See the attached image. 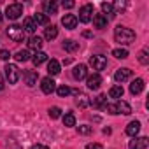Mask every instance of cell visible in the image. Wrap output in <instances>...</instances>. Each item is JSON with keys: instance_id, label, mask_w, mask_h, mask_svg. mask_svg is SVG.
Segmentation results:
<instances>
[{"instance_id": "6da1fadb", "label": "cell", "mask_w": 149, "mask_h": 149, "mask_svg": "<svg viewBox=\"0 0 149 149\" xmlns=\"http://www.w3.org/2000/svg\"><path fill=\"white\" fill-rule=\"evenodd\" d=\"M114 40L121 46H130L133 40H135V32L132 28H126V26H116L114 28Z\"/></svg>"}, {"instance_id": "7a4b0ae2", "label": "cell", "mask_w": 149, "mask_h": 149, "mask_svg": "<svg viewBox=\"0 0 149 149\" xmlns=\"http://www.w3.org/2000/svg\"><path fill=\"white\" fill-rule=\"evenodd\" d=\"M104 109H105L109 114H125V116L132 114V107H130V104L125 102V100H118L116 104H105Z\"/></svg>"}, {"instance_id": "3957f363", "label": "cell", "mask_w": 149, "mask_h": 149, "mask_svg": "<svg viewBox=\"0 0 149 149\" xmlns=\"http://www.w3.org/2000/svg\"><path fill=\"white\" fill-rule=\"evenodd\" d=\"M25 32H23V28L19 26V25H11L9 28H7V37L11 39V40H14V42H23L25 40Z\"/></svg>"}, {"instance_id": "277c9868", "label": "cell", "mask_w": 149, "mask_h": 149, "mask_svg": "<svg viewBox=\"0 0 149 149\" xmlns=\"http://www.w3.org/2000/svg\"><path fill=\"white\" fill-rule=\"evenodd\" d=\"M6 77H7V81H9V84H16L18 81H19V77H21V74H19V68L16 67V65H6Z\"/></svg>"}, {"instance_id": "5b68a950", "label": "cell", "mask_w": 149, "mask_h": 149, "mask_svg": "<svg viewBox=\"0 0 149 149\" xmlns=\"http://www.w3.org/2000/svg\"><path fill=\"white\" fill-rule=\"evenodd\" d=\"M93 13H95L93 6H91V4H84V6L79 9V19H77V21H81V23H90V21L93 19Z\"/></svg>"}, {"instance_id": "8992f818", "label": "cell", "mask_w": 149, "mask_h": 149, "mask_svg": "<svg viewBox=\"0 0 149 149\" xmlns=\"http://www.w3.org/2000/svg\"><path fill=\"white\" fill-rule=\"evenodd\" d=\"M23 14V6L21 4H9L7 6V9H6V18H9V19H18L19 16Z\"/></svg>"}, {"instance_id": "52a82bcc", "label": "cell", "mask_w": 149, "mask_h": 149, "mask_svg": "<svg viewBox=\"0 0 149 149\" xmlns=\"http://www.w3.org/2000/svg\"><path fill=\"white\" fill-rule=\"evenodd\" d=\"M90 65L93 67V70H104L107 67V58L104 54H93L90 58Z\"/></svg>"}, {"instance_id": "ba28073f", "label": "cell", "mask_w": 149, "mask_h": 149, "mask_svg": "<svg viewBox=\"0 0 149 149\" xmlns=\"http://www.w3.org/2000/svg\"><path fill=\"white\" fill-rule=\"evenodd\" d=\"M40 90H42V93L51 95L53 91H56V83H54L51 77H44V79L40 81Z\"/></svg>"}, {"instance_id": "9c48e42d", "label": "cell", "mask_w": 149, "mask_h": 149, "mask_svg": "<svg viewBox=\"0 0 149 149\" xmlns=\"http://www.w3.org/2000/svg\"><path fill=\"white\" fill-rule=\"evenodd\" d=\"M23 79H25V84H26V86L33 88V86L37 84V79H39V72H37V70H26V72L23 74Z\"/></svg>"}, {"instance_id": "30bf717a", "label": "cell", "mask_w": 149, "mask_h": 149, "mask_svg": "<svg viewBox=\"0 0 149 149\" xmlns=\"http://www.w3.org/2000/svg\"><path fill=\"white\" fill-rule=\"evenodd\" d=\"M132 76H133V72H132L130 68H118L116 74H114V79H116V83H125V81H128Z\"/></svg>"}, {"instance_id": "8fae6325", "label": "cell", "mask_w": 149, "mask_h": 149, "mask_svg": "<svg viewBox=\"0 0 149 149\" xmlns=\"http://www.w3.org/2000/svg\"><path fill=\"white\" fill-rule=\"evenodd\" d=\"M147 144H149L147 137H133V140H130L128 147L130 149H146Z\"/></svg>"}, {"instance_id": "7c38bea8", "label": "cell", "mask_w": 149, "mask_h": 149, "mask_svg": "<svg viewBox=\"0 0 149 149\" xmlns=\"http://www.w3.org/2000/svg\"><path fill=\"white\" fill-rule=\"evenodd\" d=\"M61 25L67 28V30H74L77 26V16H74V14H65L61 18Z\"/></svg>"}, {"instance_id": "4fadbf2b", "label": "cell", "mask_w": 149, "mask_h": 149, "mask_svg": "<svg viewBox=\"0 0 149 149\" xmlns=\"http://www.w3.org/2000/svg\"><path fill=\"white\" fill-rule=\"evenodd\" d=\"M72 76H74V79L83 81L88 76V67L86 65H76V67H74V70H72Z\"/></svg>"}, {"instance_id": "5bb4252c", "label": "cell", "mask_w": 149, "mask_h": 149, "mask_svg": "<svg viewBox=\"0 0 149 149\" xmlns=\"http://www.w3.org/2000/svg\"><path fill=\"white\" fill-rule=\"evenodd\" d=\"M86 84L90 90H98L100 84H102V77H100V74H93V76H90L86 79Z\"/></svg>"}, {"instance_id": "9a60e30c", "label": "cell", "mask_w": 149, "mask_h": 149, "mask_svg": "<svg viewBox=\"0 0 149 149\" xmlns=\"http://www.w3.org/2000/svg\"><path fill=\"white\" fill-rule=\"evenodd\" d=\"M142 90H144V79L137 77L135 81H132V84H130V93L132 95H139V93H142Z\"/></svg>"}, {"instance_id": "2e32d148", "label": "cell", "mask_w": 149, "mask_h": 149, "mask_svg": "<svg viewBox=\"0 0 149 149\" xmlns=\"http://www.w3.org/2000/svg\"><path fill=\"white\" fill-rule=\"evenodd\" d=\"M42 9H44V14H56L58 11V4L54 2V0H46V2L42 4Z\"/></svg>"}, {"instance_id": "e0dca14e", "label": "cell", "mask_w": 149, "mask_h": 149, "mask_svg": "<svg viewBox=\"0 0 149 149\" xmlns=\"http://www.w3.org/2000/svg\"><path fill=\"white\" fill-rule=\"evenodd\" d=\"M107 23H109V19H107L104 14H95V16H93V25H95V28L102 30V28L107 26Z\"/></svg>"}, {"instance_id": "ac0fdd59", "label": "cell", "mask_w": 149, "mask_h": 149, "mask_svg": "<svg viewBox=\"0 0 149 149\" xmlns=\"http://www.w3.org/2000/svg\"><path fill=\"white\" fill-rule=\"evenodd\" d=\"M21 28H23V32H25V33H33V32L37 30V25H35V21H33L32 18H25V19H23V26H21Z\"/></svg>"}, {"instance_id": "d6986e66", "label": "cell", "mask_w": 149, "mask_h": 149, "mask_svg": "<svg viewBox=\"0 0 149 149\" xmlns=\"http://www.w3.org/2000/svg\"><path fill=\"white\" fill-rule=\"evenodd\" d=\"M102 11H104V16L107 18V19H112V18H116V11H114V7H112V4H107V2H104L102 4Z\"/></svg>"}, {"instance_id": "ffe728a7", "label": "cell", "mask_w": 149, "mask_h": 149, "mask_svg": "<svg viewBox=\"0 0 149 149\" xmlns=\"http://www.w3.org/2000/svg\"><path fill=\"white\" fill-rule=\"evenodd\" d=\"M28 47H30V49H35V53L40 51V47H42V39H40L39 35L30 37V40H28Z\"/></svg>"}, {"instance_id": "44dd1931", "label": "cell", "mask_w": 149, "mask_h": 149, "mask_svg": "<svg viewBox=\"0 0 149 149\" xmlns=\"http://www.w3.org/2000/svg\"><path fill=\"white\" fill-rule=\"evenodd\" d=\"M105 104H107V97H105V95H98L97 98H93V100L90 102V105H93L95 109H104Z\"/></svg>"}, {"instance_id": "7402d4cb", "label": "cell", "mask_w": 149, "mask_h": 149, "mask_svg": "<svg viewBox=\"0 0 149 149\" xmlns=\"http://www.w3.org/2000/svg\"><path fill=\"white\" fill-rule=\"evenodd\" d=\"M139 132H140V123L139 121H132L126 126V135H130V137H137Z\"/></svg>"}, {"instance_id": "603a6c76", "label": "cell", "mask_w": 149, "mask_h": 149, "mask_svg": "<svg viewBox=\"0 0 149 149\" xmlns=\"http://www.w3.org/2000/svg\"><path fill=\"white\" fill-rule=\"evenodd\" d=\"M47 72H49V77L51 76H58L60 74V61L58 60H51L47 63Z\"/></svg>"}, {"instance_id": "cb8c5ba5", "label": "cell", "mask_w": 149, "mask_h": 149, "mask_svg": "<svg viewBox=\"0 0 149 149\" xmlns=\"http://www.w3.org/2000/svg\"><path fill=\"white\" fill-rule=\"evenodd\" d=\"M63 49H65L67 53H76V51L79 49V42L68 39V40H65V42H63Z\"/></svg>"}, {"instance_id": "d4e9b609", "label": "cell", "mask_w": 149, "mask_h": 149, "mask_svg": "<svg viewBox=\"0 0 149 149\" xmlns=\"http://www.w3.org/2000/svg\"><path fill=\"white\" fill-rule=\"evenodd\" d=\"M47 60V54L44 53V51H37L33 56H32V61H33V65L35 67H39V65H42L44 61Z\"/></svg>"}, {"instance_id": "484cf974", "label": "cell", "mask_w": 149, "mask_h": 149, "mask_svg": "<svg viewBox=\"0 0 149 149\" xmlns=\"http://www.w3.org/2000/svg\"><path fill=\"white\" fill-rule=\"evenodd\" d=\"M44 37H46L47 40H53V39H56V37H58V28H56L54 25H51V26L44 28Z\"/></svg>"}, {"instance_id": "4316f807", "label": "cell", "mask_w": 149, "mask_h": 149, "mask_svg": "<svg viewBox=\"0 0 149 149\" xmlns=\"http://www.w3.org/2000/svg\"><path fill=\"white\" fill-rule=\"evenodd\" d=\"M32 19L35 21V25H47V21H49V18H47L44 13H37Z\"/></svg>"}, {"instance_id": "83f0119b", "label": "cell", "mask_w": 149, "mask_h": 149, "mask_svg": "<svg viewBox=\"0 0 149 149\" xmlns=\"http://www.w3.org/2000/svg\"><path fill=\"white\" fill-rule=\"evenodd\" d=\"M123 93H125V91H123L121 86H112V88L109 90V97H111V98H121Z\"/></svg>"}, {"instance_id": "f1b7e54d", "label": "cell", "mask_w": 149, "mask_h": 149, "mask_svg": "<svg viewBox=\"0 0 149 149\" xmlns=\"http://www.w3.org/2000/svg\"><path fill=\"white\" fill-rule=\"evenodd\" d=\"M76 104H77L81 109H84V107L90 105V100H88V97H86L84 93H77V100H76Z\"/></svg>"}, {"instance_id": "f546056e", "label": "cell", "mask_w": 149, "mask_h": 149, "mask_svg": "<svg viewBox=\"0 0 149 149\" xmlns=\"http://www.w3.org/2000/svg\"><path fill=\"white\" fill-rule=\"evenodd\" d=\"M112 56L118 58V60H126V58H128V51L123 49V47H118V49L112 51Z\"/></svg>"}, {"instance_id": "4dcf8cb0", "label": "cell", "mask_w": 149, "mask_h": 149, "mask_svg": "<svg viewBox=\"0 0 149 149\" xmlns=\"http://www.w3.org/2000/svg\"><path fill=\"white\" fill-rule=\"evenodd\" d=\"M63 125L65 126H76V116H74V114H65L63 116Z\"/></svg>"}, {"instance_id": "1f68e13d", "label": "cell", "mask_w": 149, "mask_h": 149, "mask_svg": "<svg viewBox=\"0 0 149 149\" xmlns=\"http://www.w3.org/2000/svg\"><path fill=\"white\" fill-rule=\"evenodd\" d=\"M14 60L16 61H26V60H30V54H28V51H18L16 54H14Z\"/></svg>"}, {"instance_id": "d6a6232c", "label": "cell", "mask_w": 149, "mask_h": 149, "mask_svg": "<svg viewBox=\"0 0 149 149\" xmlns=\"http://www.w3.org/2000/svg\"><path fill=\"white\" fill-rule=\"evenodd\" d=\"M139 61H140L142 65H147V63H149V53H147V49H142V51L139 53Z\"/></svg>"}, {"instance_id": "836d02e7", "label": "cell", "mask_w": 149, "mask_h": 149, "mask_svg": "<svg viewBox=\"0 0 149 149\" xmlns=\"http://www.w3.org/2000/svg\"><path fill=\"white\" fill-rule=\"evenodd\" d=\"M70 91H72V90H70L68 86H58V88H56V93H58V97H67Z\"/></svg>"}, {"instance_id": "e575fe53", "label": "cell", "mask_w": 149, "mask_h": 149, "mask_svg": "<svg viewBox=\"0 0 149 149\" xmlns=\"http://www.w3.org/2000/svg\"><path fill=\"white\" fill-rule=\"evenodd\" d=\"M60 114H61V109H60V107H51V109H49V118L58 119V118H60Z\"/></svg>"}, {"instance_id": "d590c367", "label": "cell", "mask_w": 149, "mask_h": 149, "mask_svg": "<svg viewBox=\"0 0 149 149\" xmlns=\"http://www.w3.org/2000/svg\"><path fill=\"white\" fill-rule=\"evenodd\" d=\"M91 126H88V125H81V126H77V132L81 133V135H90L91 133Z\"/></svg>"}, {"instance_id": "8d00e7d4", "label": "cell", "mask_w": 149, "mask_h": 149, "mask_svg": "<svg viewBox=\"0 0 149 149\" xmlns=\"http://www.w3.org/2000/svg\"><path fill=\"white\" fill-rule=\"evenodd\" d=\"M11 58V53L7 51V49H0V60H2V61H7Z\"/></svg>"}, {"instance_id": "74e56055", "label": "cell", "mask_w": 149, "mask_h": 149, "mask_svg": "<svg viewBox=\"0 0 149 149\" xmlns=\"http://www.w3.org/2000/svg\"><path fill=\"white\" fill-rule=\"evenodd\" d=\"M61 6H63V9H72V7L76 6V4H74L72 0H67V2H65V0H63V2H61Z\"/></svg>"}, {"instance_id": "f35d334b", "label": "cell", "mask_w": 149, "mask_h": 149, "mask_svg": "<svg viewBox=\"0 0 149 149\" xmlns=\"http://www.w3.org/2000/svg\"><path fill=\"white\" fill-rule=\"evenodd\" d=\"M86 149H104V147H102L100 144H88Z\"/></svg>"}, {"instance_id": "ab89813d", "label": "cell", "mask_w": 149, "mask_h": 149, "mask_svg": "<svg viewBox=\"0 0 149 149\" xmlns=\"http://www.w3.org/2000/svg\"><path fill=\"white\" fill-rule=\"evenodd\" d=\"M125 6H126L125 2H116V4H114L112 7H116V9H125Z\"/></svg>"}, {"instance_id": "60d3db41", "label": "cell", "mask_w": 149, "mask_h": 149, "mask_svg": "<svg viewBox=\"0 0 149 149\" xmlns=\"http://www.w3.org/2000/svg\"><path fill=\"white\" fill-rule=\"evenodd\" d=\"M32 149H49V147L44 144H35V146H32Z\"/></svg>"}, {"instance_id": "b9f144b4", "label": "cell", "mask_w": 149, "mask_h": 149, "mask_svg": "<svg viewBox=\"0 0 149 149\" xmlns=\"http://www.w3.org/2000/svg\"><path fill=\"white\" fill-rule=\"evenodd\" d=\"M4 86H6V81H4V77H2V76H0V91L4 90Z\"/></svg>"}]
</instances>
